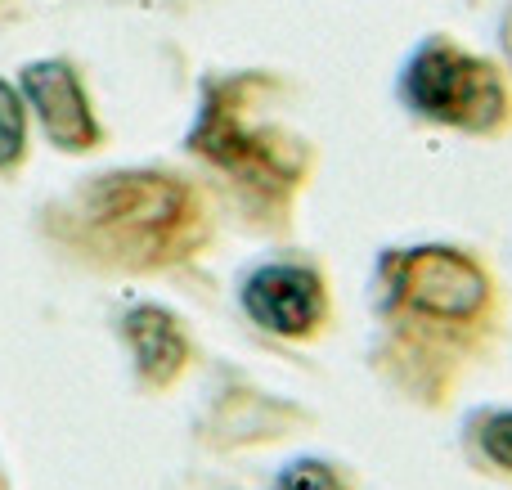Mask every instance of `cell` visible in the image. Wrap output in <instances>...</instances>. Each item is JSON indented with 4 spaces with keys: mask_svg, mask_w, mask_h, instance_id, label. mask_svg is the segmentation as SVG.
Here are the masks:
<instances>
[{
    "mask_svg": "<svg viewBox=\"0 0 512 490\" xmlns=\"http://www.w3.org/2000/svg\"><path fill=\"white\" fill-rule=\"evenodd\" d=\"M23 99L32 104L41 131L59 149H90L99 144V122L90 113V99L81 90L77 72L68 63H32L23 72Z\"/></svg>",
    "mask_w": 512,
    "mask_h": 490,
    "instance_id": "cell-5",
    "label": "cell"
},
{
    "mask_svg": "<svg viewBox=\"0 0 512 490\" xmlns=\"http://www.w3.org/2000/svg\"><path fill=\"white\" fill-rule=\"evenodd\" d=\"M400 293H405V302L418 315L468 324L490 306V275L468 252L445 248V243H427V248H414L405 257Z\"/></svg>",
    "mask_w": 512,
    "mask_h": 490,
    "instance_id": "cell-3",
    "label": "cell"
},
{
    "mask_svg": "<svg viewBox=\"0 0 512 490\" xmlns=\"http://www.w3.org/2000/svg\"><path fill=\"white\" fill-rule=\"evenodd\" d=\"M243 311L279 338H306L328 315V293L319 275L297 261H270L243 279Z\"/></svg>",
    "mask_w": 512,
    "mask_h": 490,
    "instance_id": "cell-4",
    "label": "cell"
},
{
    "mask_svg": "<svg viewBox=\"0 0 512 490\" xmlns=\"http://www.w3.org/2000/svg\"><path fill=\"white\" fill-rule=\"evenodd\" d=\"M270 490H346V482L324 459H292V464L279 468Z\"/></svg>",
    "mask_w": 512,
    "mask_h": 490,
    "instance_id": "cell-10",
    "label": "cell"
},
{
    "mask_svg": "<svg viewBox=\"0 0 512 490\" xmlns=\"http://www.w3.org/2000/svg\"><path fill=\"white\" fill-rule=\"evenodd\" d=\"M27 149V117H23V95L9 81H0V171L18 167Z\"/></svg>",
    "mask_w": 512,
    "mask_h": 490,
    "instance_id": "cell-8",
    "label": "cell"
},
{
    "mask_svg": "<svg viewBox=\"0 0 512 490\" xmlns=\"http://www.w3.org/2000/svg\"><path fill=\"white\" fill-rule=\"evenodd\" d=\"M400 95L414 113L432 117L454 131L495 135L508 126L512 99L495 63L445 41H427L400 77Z\"/></svg>",
    "mask_w": 512,
    "mask_h": 490,
    "instance_id": "cell-2",
    "label": "cell"
},
{
    "mask_svg": "<svg viewBox=\"0 0 512 490\" xmlns=\"http://www.w3.org/2000/svg\"><path fill=\"white\" fill-rule=\"evenodd\" d=\"M122 333L131 342L135 369H140L144 383H153V387L176 383V374L189 360V342L180 333L176 315L162 311V306H135V311H126Z\"/></svg>",
    "mask_w": 512,
    "mask_h": 490,
    "instance_id": "cell-7",
    "label": "cell"
},
{
    "mask_svg": "<svg viewBox=\"0 0 512 490\" xmlns=\"http://www.w3.org/2000/svg\"><path fill=\"white\" fill-rule=\"evenodd\" d=\"M81 221L104 252L131 266H153L180 252L198 221V203L180 180L158 171H108L81 189Z\"/></svg>",
    "mask_w": 512,
    "mask_h": 490,
    "instance_id": "cell-1",
    "label": "cell"
},
{
    "mask_svg": "<svg viewBox=\"0 0 512 490\" xmlns=\"http://www.w3.org/2000/svg\"><path fill=\"white\" fill-rule=\"evenodd\" d=\"M477 450L490 468L512 477V410H490L477 419Z\"/></svg>",
    "mask_w": 512,
    "mask_h": 490,
    "instance_id": "cell-9",
    "label": "cell"
},
{
    "mask_svg": "<svg viewBox=\"0 0 512 490\" xmlns=\"http://www.w3.org/2000/svg\"><path fill=\"white\" fill-rule=\"evenodd\" d=\"M194 149H203L212 162H221L225 171H234V176L243 180H256V185L274 189V185H292L297 180V162L288 158V149L274 140H265V135H252L239 126V117L225 113L221 104L207 108V117L198 122L194 131Z\"/></svg>",
    "mask_w": 512,
    "mask_h": 490,
    "instance_id": "cell-6",
    "label": "cell"
}]
</instances>
